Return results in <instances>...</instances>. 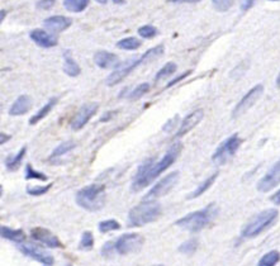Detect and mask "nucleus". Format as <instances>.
<instances>
[{"mask_svg": "<svg viewBox=\"0 0 280 266\" xmlns=\"http://www.w3.org/2000/svg\"><path fill=\"white\" fill-rule=\"evenodd\" d=\"M69 266H71V265H69Z\"/></svg>", "mask_w": 280, "mask_h": 266, "instance_id": "51", "label": "nucleus"}, {"mask_svg": "<svg viewBox=\"0 0 280 266\" xmlns=\"http://www.w3.org/2000/svg\"><path fill=\"white\" fill-rule=\"evenodd\" d=\"M271 2H279V0H271Z\"/></svg>", "mask_w": 280, "mask_h": 266, "instance_id": "49", "label": "nucleus"}, {"mask_svg": "<svg viewBox=\"0 0 280 266\" xmlns=\"http://www.w3.org/2000/svg\"><path fill=\"white\" fill-rule=\"evenodd\" d=\"M94 62L100 69H113L120 65L118 56L108 51H98L94 55Z\"/></svg>", "mask_w": 280, "mask_h": 266, "instance_id": "18", "label": "nucleus"}, {"mask_svg": "<svg viewBox=\"0 0 280 266\" xmlns=\"http://www.w3.org/2000/svg\"><path fill=\"white\" fill-rule=\"evenodd\" d=\"M56 103H58V98H52V99H49L48 103H47L46 105H43V107H42L41 109H39L38 112H37L36 114H34L33 117L29 119V124H32V125L37 124L39 120H42L43 118H46L47 114H48V113L53 109V107L56 105Z\"/></svg>", "mask_w": 280, "mask_h": 266, "instance_id": "21", "label": "nucleus"}, {"mask_svg": "<svg viewBox=\"0 0 280 266\" xmlns=\"http://www.w3.org/2000/svg\"><path fill=\"white\" fill-rule=\"evenodd\" d=\"M32 41L39 46L42 48H51L58 46V38L52 34H49L48 32L43 31V29H33V31L29 33Z\"/></svg>", "mask_w": 280, "mask_h": 266, "instance_id": "15", "label": "nucleus"}, {"mask_svg": "<svg viewBox=\"0 0 280 266\" xmlns=\"http://www.w3.org/2000/svg\"><path fill=\"white\" fill-rule=\"evenodd\" d=\"M177 69H178L177 63L167 62L165 66H162V68H161L160 70H158V73L156 74V76H155V80L156 81H160V80H162V79L167 78V76L173 75V74H174L175 71H177Z\"/></svg>", "mask_w": 280, "mask_h": 266, "instance_id": "29", "label": "nucleus"}, {"mask_svg": "<svg viewBox=\"0 0 280 266\" xmlns=\"http://www.w3.org/2000/svg\"><path fill=\"white\" fill-rule=\"evenodd\" d=\"M143 237L138 233H127V235L121 236L117 240V242L115 243L116 251L120 255H128V253L137 252L142 247Z\"/></svg>", "mask_w": 280, "mask_h": 266, "instance_id": "9", "label": "nucleus"}, {"mask_svg": "<svg viewBox=\"0 0 280 266\" xmlns=\"http://www.w3.org/2000/svg\"><path fill=\"white\" fill-rule=\"evenodd\" d=\"M217 176H218V174H213L212 176L208 177L207 180L203 181V183L200 184V185L198 186V188L195 189V190L193 191V193L190 194V195L188 196V198H189V199H194V198H198V196L202 195L203 193H205V191H207L208 189H209L210 186L213 185V183H214V181H215V179H217Z\"/></svg>", "mask_w": 280, "mask_h": 266, "instance_id": "25", "label": "nucleus"}, {"mask_svg": "<svg viewBox=\"0 0 280 266\" xmlns=\"http://www.w3.org/2000/svg\"><path fill=\"white\" fill-rule=\"evenodd\" d=\"M276 86L280 89V73H279V75H277V79H276Z\"/></svg>", "mask_w": 280, "mask_h": 266, "instance_id": "46", "label": "nucleus"}, {"mask_svg": "<svg viewBox=\"0 0 280 266\" xmlns=\"http://www.w3.org/2000/svg\"><path fill=\"white\" fill-rule=\"evenodd\" d=\"M148 90H150V84L142 83V84H140L138 86H136V88L133 89L132 92H131L127 97L130 100H137V99H140V98H142L146 93H148Z\"/></svg>", "mask_w": 280, "mask_h": 266, "instance_id": "30", "label": "nucleus"}, {"mask_svg": "<svg viewBox=\"0 0 280 266\" xmlns=\"http://www.w3.org/2000/svg\"><path fill=\"white\" fill-rule=\"evenodd\" d=\"M31 107H32L31 97H28V95H21V97L13 103L11 109H9V115L17 117V115L26 114V113L31 109Z\"/></svg>", "mask_w": 280, "mask_h": 266, "instance_id": "19", "label": "nucleus"}, {"mask_svg": "<svg viewBox=\"0 0 280 266\" xmlns=\"http://www.w3.org/2000/svg\"><path fill=\"white\" fill-rule=\"evenodd\" d=\"M277 217L276 209H266V211L261 212L257 214L249 225H246V227L242 231V236L247 238L256 237L257 235L266 230L269 226H271L275 222Z\"/></svg>", "mask_w": 280, "mask_h": 266, "instance_id": "5", "label": "nucleus"}, {"mask_svg": "<svg viewBox=\"0 0 280 266\" xmlns=\"http://www.w3.org/2000/svg\"><path fill=\"white\" fill-rule=\"evenodd\" d=\"M26 151H27V149H26V147H23V149L19 150V152L17 155L8 157V159H7V161H6L7 169L11 170V171H13V170L18 169V167L21 166L22 160H23L24 155H26Z\"/></svg>", "mask_w": 280, "mask_h": 266, "instance_id": "24", "label": "nucleus"}, {"mask_svg": "<svg viewBox=\"0 0 280 266\" xmlns=\"http://www.w3.org/2000/svg\"><path fill=\"white\" fill-rule=\"evenodd\" d=\"M4 17H6V11H2V22H3Z\"/></svg>", "mask_w": 280, "mask_h": 266, "instance_id": "48", "label": "nucleus"}, {"mask_svg": "<svg viewBox=\"0 0 280 266\" xmlns=\"http://www.w3.org/2000/svg\"><path fill=\"white\" fill-rule=\"evenodd\" d=\"M235 0H212V4L218 12H227L232 6Z\"/></svg>", "mask_w": 280, "mask_h": 266, "instance_id": "35", "label": "nucleus"}, {"mask_svg": "<svg viewBox=\"0 0 280 266\" xmlns=\"http://www.w3.org/2000/svg\"><path fill=\"white\" fill-rule=\"evenodd\" d=\"M138 34H140L142 38H152V37H155L156 34H157V29L153 26L147 24V26H142L138 28Z\"/></svg>", "mask_w": 280, "mask_h": 266, "instance_id": "34", "label": "nucleus"}, {"mask_svg": "<svg viewBox=\"0 0 280 266\" xmlns=\"http://www.w3.org/2000/svg\"><path fill=\"white\" fill-rule=\"evenodd\" d=\"M280 183V160L272 165L271 169L266 172L264 177L257 184V190L266 193L274 189Z\"/></svg>", "mask_w": 280, "mask_h": 266, "instance_id": "11", "label": "nucleus"}, {"mask_svg": "<svg viewBox=\"0 0 280 266\" xmlns=\"http://www.w3.org/2000/svg\"><path fill=\"white\" fill-rule=\"evenodd\" d=\"M170 2H173V3H199L200 0H170Z\"/></svg>", "mask_w": 280, "mask_h": 266, "instance_id": "43", "label": "nucleus"}, {"mask_svg": "<svg viewBox=\"0 0 280 266\" xmlns=\"http://www.w3.org/2000/svg\"><path fill=\"white\" fill-rule=\"evenodd\" d=\"M161 214V206L155 201H143L128 213V223L132 227H142L151 223Z\"/></svg>", "mask_w": 280, "mask_h": 266, "instance_id": "4", "label": "nucleus"}, {"mask_svg": "<svg viewBox=\"0 0 280 266\" xmlns=\"http://www.w3.org/2000/svg\"><path fill=\"white\" fill-rule=\"evenodd\" d=\"M113 3L115 4H125L126 3V0H113Z\"/></svg>", "mask_w": 280, "mask_h": 266, "instance_id": "45", "label": "nucleus"}, {"mask_svg": "<svg viewBox=\"0 0 280 266\" xmlns=\"http://www.w3.org/2000/svg\"><path fill=\"white\" fill-rule=\"evenodd\" d=\"M75 142L73 141H66L64 142V144L59 145L56 149L53 150V152L51 154V159H56V157H60V156H64V155H66L68 152H70L71 150L75 149Z\"/></svg>", "mask_w": 280, "mask_h": 266, "instance_id": "27", "label": "nucleus"}, {"mask_svg": "<svg viewBox=\"0 0 280 266\" xmlns=\"http://www.w3.org/2000/svg\"><path fill=\"white\" fill-rule=\"evenodd\" d=\"M145 62H146L145 55H142L141 57L131 58V60L126 61V62L120 63V65L116 68V70L113 71L108 78H106L105 80L106 85L108 86L117 85V84H120L123 79L127 78V76L135 70V69H137L141 63H145Z\"/></svg>", "mask_w": 280, "mask_h": 266, "instance_id": "6", "label": "nucleus"}, {"mask_svg": "<svg viewBox=\"0 0 280 266\" xmlns=\"http://www.w3.org/2000/svg\"><path fill=\"white\" fill-rule=\"evenodd\" d=\"M240 145H241V140H240V137L237 136V135H234V136H231L230 139H227L226 141L223 142V144L215 150L214 154H213V162H214L215 165L226 164V162L236 154Z\"/></svg>", "mask_w": 280, "mask_h": 266, "instance_id": "7", "label": "nucleus"}, {"mask_svg": "<svg viewBox=\"0 0 280 266\" xmlns=\"http://www.w3.org/2000/svg\"><path fill=\"white\" fill-rule=\"evenodd\" d=\"M95 2H98L99 4H106V2H108V0H95Z\"/></svg>", "mask_w": 280, "mask_h": 266, "instance_id": "47", "label": "nucleus"}, {"mask_svg": "<svg viewBox=\"0 0 280 266\" xmlns=\"http://www.w3.org/2000/svg\"><path fill=\"white\" fill-rule=\"evenodd\" d=\"M280 260V253L277 251H270L261 257L257 266H275Z\"/></svg>", "mask_w": 280, "mask_h": 266, "instance_id": "28", "label": "nucleus"}, {"mask_svg": "<svg viewBox=\"0 0 280 266\" xmlns=\"http://www.w3.org/2000/svg\"><path fill=\"white\" fill-rule=\"evenodd\" d=\"M254 3H255V0H240V6H241L242 11H247V9H250Z\"/></svg>", "mask_w": 280, "mask_h": 266, "instance_id": "40", "label": "nucleus"}, {"mask_svg": "<svg viewBox=\"0 0 280 266\" xmlns=\"http://www.w3.org/2000/svg\"><path fill=\"white\" fill-rule=\"evenodd\" d=\"M217 213L218 209L215 204H209L202 211L193 212V213H189L185 217H183V218H180L179 221H177V226L187 231H190V232H198V231L207 227L210 222L215 218Z\"/></svg>", "mask_w": 280, "mask_h": 266, "instance_id": "2", "label": "nucleus"}, {"mask_svg": "<svg viewBox=\"0 0 280 266\" xmlns=\"http://www.w3.org/2000/svg\"><path fill=\"white\" fill-rule=\"evenodd\" d=\"M94 246V237L90 232H84L83 236H81V241H80V250H90L91 247Z\"/></svg>", "mask_w": 280, "mask_h": 266, "instance_id": "33", "label": "nucleus"}, {"mask_svg": "<svg viewBox=\"0 0 280 266\" xmlns=\"http://www.w3.org/2000/svg\"><path fill=\"white\" fill-rule=\"evenodd\" d=\"M115 250H116L115 243L108 242L103 246V248H101V253H103L104 256H110L111 253L115 252Z\"/></svg>", "mask_w": 280, "mask_h": 266, "instance_id": "39", "label": "nucleus"}, {"mask_svg": "<svg viewBox=\"0 0 280 266\" xmlns=\"http://www.w3.org/2000/svg\"><path fill=\"white\" fill-rule=\"evenodd\" d=\"M26 179L27 180H31V179H33V180H41V181H46L47 180V176L44 174H42V172L37 171V170H34L33 167L31 166V165H27L26 166Z\"/></svg>", "mask_w": 280, "mask_h": 266, "instance_id": "32", "label": "nucleus"}, {"mask_svg": "<svg viewBox=\"0 0 280 266\" xmlns=\"http://www.w3.org/2000/svg\"><path fill=\"white\" fill-rule=\"evenodd\" d=\"M64 60H65V63H64V73L66 74L70 78H76V76L80 75L81 69L80 66L76 63V61L73 58V55H71L70 50H66L64 52Z\"/></svg>", "mask_w": 280, "mask_h": 266, "instance_id": "20", "label": "nucleus"}, {"mask_svg": "<svg viewBox=\"0 0 280 266\" xmlns=\"http://www.w3.org/2000/svg\"><path fill=\"white\" fill-rule=\"evenodd\" d=\"M71 23H73V21H71L70 18H68V17L53 16L44 19L43 26L46 27L48 31L53 32V33H60V32L68 29L69 27L71 26Z\"/></svg>", "mask_w": 280, "mask_h": 266, "instance_id": "17", "label": "nucleus"}, {"mask_svg": "<svg viewBox=\"0 0 280 266\" xmlns=\"http://www.w3.org/2000/svg\"><path fill=\"white\" fill-rule=\"evenodd\" d=\"M141 46V41L135 37H127V38H123L121 41H118L117 47L121 50H127V51H133L137 50Z\"/></svg>", "mask_w": 280, "mask_h": 266, "instance_id": "26", "label": "nucleus"}, {"mask_svg": "<svg viewBox=\"0 0 280 266\" xmlns=\"http://www.w3.org/2000/svg\"><path fill=\"white\" fill-rule=\"evenodd\" d=\"M9 139H11V136H8V135H6V133H2V136H0V144L2 145L6 144Z\"/></svg>", "mask_w": 280, "mask_h": 266, "instance_id": "44", "label": "nucleus"}, {"mask_svg": "<svg viewBox=\"0 0 280 266\" xmlns=\"http://www.w3.org/2000/svg\"><path fill=\"white\" fill-rule=\"evenodd\" d=\"M179 181V171H173L169 175H166L163 179H161L145 196V201H155V199L161 198L166 195L167 193L173 190L175 185Z\"/></svg>", "mask_w": 280, "mask_h": 266, "instance_id": "8", "label": "nucleus"}, {"mask_svg": "<svg viewBox=\"0 0 280 266\" xmlns=\"http://www.w3.org/2000/svg\"><path fill=\"white\" fill-rule=\"evenodd\" d=\"M2 237L7 238L9 241H13V242H23L24 241V232L22 230H12V228L3 226L2 227Z\"/></svg>", "mask_w": 280, "mask_h": 266, "instance_id": "22", "label": "nucleus"}, {"mask_svg": "<svg viewBox=\"0 0 280 266\" xmlns=\"http://www.w3.org/2000/svg\"><path fill=\"white\" fill-rule=\"evenodd\" d=\"M155 266H162V265H155Z\"/></svg>", "mask_w": 280, "mask_h": 266, "instance_id": "50", "label": "nucleus"}, {"mask_svg": "<svg viewBox=\"0 0 280 266\" xmlns=\"http://www.w3.org/2000/svg\"><path fill=\"white\" fill-rule=\"evenodd\" d=\"M179 250H180V252L187 253V255H189V253H193L195 250H197V241H195V240L187 241V242L183 243V245L180 246Z\"/></svg>", "mask_w": 280, "mask_h": 266, "instance_id": "37", "label": "nucleus"}, {"mask_svg": "<svg viewBox=\"0 0 280 266\" xmlns=\"http://www.w3.org/2000/svg\"><path fill=\"white\" fill-rule=\"evenodd\" d=\"M52 186V184H48L46 186H33V188H28L27 189V193L29 195H33V196H39V195H43L44 193L49 190V188Z\"/></svg>", "mask_w": 280, "mask_h": 266, "instance_id": "36", "label": "nucleus"}, {"mask_svg": "<svg viewBox=\"0 0 280 266\" xmlns=\"http://www.w3.org/2000/svg\"><path fill=\"white\" fill-rule=\"evenodd\" d=\"M19 250H21L24 255L28 256V257L43 263L44 266H51L52 263H53V258H52V256L49 255V253H47L46 251L41 250L38 246L21 245L19 246Z\"/></svg>", "mask_w": 280, "mask_h": 266, "instance_id": "13", "label": "nucleus"}, {"mask_svg": "<svg viewBox=\"0 0 280 266\" xmlns=\"http://www.w3.org/2000/svg\"><path fill=\"white\" fill-rule=\"evenodd\" d=\"M203 118H204V112H203V109H197L190 113L189 115H187V117L184 118V120H183L182 124H180L177 136L182 137L184 136V135H187L188 132H190L193 128L197 127V125L202 122Z\"/></svg>", "mask_w": 280, "mask_h": 266, "instance_id": "16", "label": "nucleus"}, {"mask_svg": "<svg viewBox=\"0 0 280 266\" xmlns=\"http://www.w3.org/2000/svg\"><path fill=\"white\" fill-rule=\"evenodd\" d=\"M54 3H56V0H38L37 2V8L48 11V9H51L54 6Z\"/></svg>", "mask_w": 280, "mask_h": 266, "instance_id": "38", "label": "nucleus"}, {"mask_svg": "<svg viewBox=\"0 0 280 266\" xmlns=\"http://www.w3.org/2000/svg\"><path fill=\"white\" fill-rule=\"evenodd\" d=\"M121 228V225L115 219H108V221H104L99 223V231L101 233L110 232V231H117Z\"/></svg>", "mask_w": 280, "mask_h": 266, "instance_id": "31", "label": "nucleus"}, {"mask_svg": "<svg viewBox=\"0 0 280 266\" xmlns=\"http://www.w3.org/2000/svg\"><path fill=\"white\" fill-rule=\"evenodd\" d=\"M105 202V186L91 184L80 189L76 194V203L89 212L100 211Z\"/></svg>", "mask_w": 280, "mask_h": 266, "instance_id": "3", "label": "nucleus"}, {"mask_svg": "<svg viewBox=\"0 0 280 266\" xmlns=\"http://www.w3.org/2000/svg\"><path fill=\"white\" fill-rule=\"evenodd\" d=\"M89 2L90 0H64V7L73 13H81L89 6Z\"/></svg>", "mask_w": 280, "mask_h": 266, "instance_id": "23", "label": "nucleus"}, {"mask_svg": "<svg viewBox=\"0 0 280 266\" xmlns=\"http://www.w3.org/2000/svg\"><path fill=\"white\" fill-rule=\"evenodd\" d=\"M98 107L99 105L96 104V103H88V104L83 105V107L79 109V112L75 114L73 122H71L73 129H81V128L90 120V118L95 114L96 110H98Z\"/></svg>", "mask_w": 280, "mask_h": 266, "instance_id": "12", "label": "nucleus"}, {"mask_svg": "<svg viewBox=\"0 0 280 266\" xmlns=\"http://www.w3.org/2000/svg\"><path fill=\"white\" fill-rule=\"evenodd\" d=\"M189 74H190V71H188V73H184V74H182V75H180V76H178V78H177V79H174V80H173V81H170V83H169V85H167V86H169V88H170V86H173V85H174V84L179 83V81H182V80H183V79H185V78H187V76H188V75H189Z\"/></svg>", "mask_w": 280, "mask_h": 266, "instance_id": "41", "label": "nucleus"}, {"mask_svg": "<svg viewBox=\"0 0 280 266\" xmlns=\"http://www.w3.org/2000/svg\"><path fill=\"white\" fill-rule=\"evenodd\" d=\"M31 235L34 240L39 241L41 243L46 245L47 247L52 248H60L63 247L60 240L58 238V236H54L51 231L46 230L42 227H36L31 231Z\"/></svg>", "mask_w": 280, "mask_h": 266, "instance_id": "14", "label": "nucleus"}, {"mask_svg": "<svg viewBox=\"0 0 280 266\" xmlns=\"http://www.w3.org/2000/svg\"><path fill=\"white\" fill-rule=\"evenodd\" d=\"M262 92H264V86L262 85H256L240 100L239 104L236 105V108L234 109V113H232V117L237 118L240 115H242L244 113H246L257 100L260 99V97L262 95Z\"/></svg>", "mask_w": 280, "mask_h": 266, "instance_id": "10", "label": "nucleus"}, {"mask_svg": "<svg viewBox=\"0 0 280 266\" xmlns=\"http://www.w3.org/2000/svg\"><path fill=\"white\" fill-rule=\"evenodd\" d=\"M271 202L274 204H276V206H279L280 204V189L274 194V195L271 196Z\"/></svg>", "mask_w": 280, "mask_h": 266, "instance_id": "42", "label": "nucleus"}, {"mask_svg": "<svg viewBox=\"0 0 280 266\" xmlns=\"http://www.w3.org/2000/svg\"><path fill=\"white\" fill-rule=\"evenodd\" d=\"M183 150L182 142H175L172 147H170L166 154L163 155L162 159L155 162V159L146 160L143 164L140 165L137 172H136L135 177H133L132 185L131 189L133 191H140L147 185H150L156 177L160 174H162L166 169H169L175 161H177L178 156L180 155Z\"/></svg>", "mask_w": 280, "mask_h": 266, "instance_id": "1", "label": "nucleus"}]
</instances>
